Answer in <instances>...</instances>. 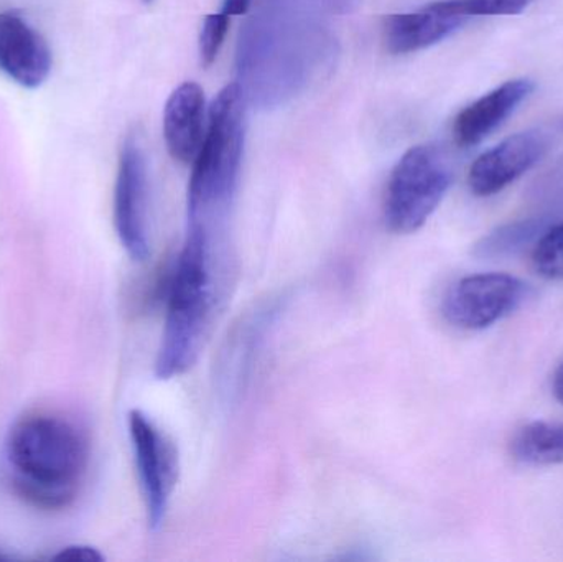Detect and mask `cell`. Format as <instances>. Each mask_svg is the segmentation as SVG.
<instances>
[{
  "mask_svg": "<svg viewBox=\"0 0 563 562\" xmlns=\"http://www.w3.org/2000/svg\"><path fill=\"white\" fill-rule=\"evenodd\" d=\"M52 560L59 562H102L104 557L99 553V550L88 547V544H71V547L59 550Z\"/></svg>",
  "mask_w": 563,
  "mask_h": 562,
  "instance_id": "cell-18",
  "label": "cell"
},
{
  "mask_svg": "<svg viewBox=\"0 0 563 562\" xmlns=\"http://www.w3.org/2000/svg\"><path fill=\"white\" fill-rule=\"evenodd\" d=\"M552 389H554L555 398L563 405V362L554 373V382H552Z\"/></svg>",
  "mask_w": 563,
  "mask_h": 562,
  "instance_id": "cell-20",
  "label": "cell"
},
{
  "mask_svg": "<svg viewBox=\"0 0 563 562\" xmlns=\"http://www.w3.org/2000/svg\"><path fill=\"white\" fill-rule=\"evenodd\" d=\"M548 151L542 132L526 131L505 139L473 162L468 174L470 190L476 197H492L531 170Z\"/></svg>",
  "mask_w": 563,
  "mask_h": 562,
  "instance_id": "cell-8",
  "label": "cell"
},
{
  "mask_svg": "<svg viewBox=\"0 0 563 562\" xmlns=\"http://www.w3.org/2000/svg\"><path fill=\"white\" fill-rule=\"evenodd\" d=\"M251 2L253 0H224L223 9L221 10L227 12L228 15H243L250 9Z\"/></svg>",
  "mask_w": 563,
  "mask_h": 562,
  "instance_id": "cell-19",
  "label": "cell"
},
{
  "mask_svg": "<svg viewBox=\"0 0 563 562\" xmlns=\"http://www.w3.org/2000/svg\"><path fill=\"white\" fill-rule=\"evenodd\" d=\"M205 91L198 82L178 86L164 111V139L168 154L180 164H194L205 137Z\"/></svg>",
  "mask_w": 563,
  "mask_h": 562,
  "instance_id": "cell-12",
  "label": "cell"
},
{
  "mask_svg": "<svg viewBox=\"0 0 563 562\" xmlns=\"http://www.w3.org/2000/svg\"><path fill=\"white\" fill-rule=\"evenodd\" d=\"M515 461L525 465H555L563 462V422H531L511 441Z\"/></svg>",
  "mask_w": 563,
  "mask_h": 562,
  "instance_id": "cell-13",
  "label": "cell"
},
{
  "mask_svg": "<svg viewBox=\"0 0 563 562\" xmlns=\"http://www.w3.org/2000/svg\"><path fill=\"white\" fill-rule=\"evenodd\" d=\"M534 0H456L465 15H518Z\"/></svg>",
  "mask_w": 563,
  "mask_h": 562,
  "instance_id": "cell-17",
  "label": "cell"
},
{
  "mask_svg": "<svg viewBox=\"0 0 563 562\" xmlns=\"http://www.w3.org/2000/svg\"><path fill=\"white\" fill-rule=\"evenodd\" d=\"M452 180V161L445 148L435 144L410 147L387 181L386 227L396 234L419 231L442 203Z\"/></svg>",
  "mask_w": 563,
  "mask_h": 562,
  "instance_id": "cell-4",
  "label": "cell"
},
{
  "mask_svg": "<svg viewBox=\"0 0 563 562\" xmlns=\"http://www.w3.org/2000/svg\"><path fill=\"white\" fill-rule=\"evenodd\" d=\"M231 15L227 12L210 13L205 19L200 33V58L201 65L211 66L220 55L221 46L230 30Z\"/></svg>",
  "mask_w": 563,
  "mask_h": 562,
  "instance_id": "cell-16",
  "label": "cell"
},
{
  "mask_svg": "<svg viewBox=\"0 0 563 562\" xmlns=\"http://www.w3.org/2000/svg\"><path fill=\"white\" fill-rule=\"evenodd\" d=\"M46 40L12 10L0 12V71L23 88L42 86L52 71Z\"/></svg>",
  "mask_w": 563,
  "mask_h": 562,
  "instance_id": "cell-9",
  "label": "cell"
},
{
  "mask_svg": "<svg viewBox=\"0 0 563 562\" xmlns=\"http://www.w3.org/2000/svg\"><path fill=\"white\" fill-rule=\"evenodd\" d=\"M528 294V284L511 274H473L450 287L442 313L456 329L485 330L519 309Z\"/></svg>",
  "mask_w": 563,
  "mask_h": 562,
  "instance_id": "cell-5",
  "label": "cell"
},
{
  "mask_svg": "<svg viewBox=\"0 0 563 562\" xmlns=\"http://www.w3.org/2000/svg\"><path fill=\"white\" fill-rule=\"evenodd\" d=\"M220 269L213 231L190 224L165 289L167 313L155 360L158 379L185 375L200 359L223 296Z\"/></svg>",
  "mask_w": 563,
  "mask_h": 562,
  "instance_id": "cell-1",
  "label": "cell"
},
{
  "mask_svg": "<svg viewBox=\"0 0 563 562\" xmlns=\"http://www.w3.org/2000/svg\"><path fill=\"white\" fill-rule=\"evenodd\" d=\"M534 91L531 79H511L466 106L453 122L456 144L472 147L496 131Z\"/></svg>",
  "mask_w": 563,
  "mask_h": 562,
  "instance_id": "cell-11",
  "label": "cell"
},
{
  "mask_svg": "<svg viewBox=\"0 0 563 562\" xmlns=\"http://www.w3.org/2000/svg\"><path fill=\"white\" fill-rule=\"evenodd\" d=\"M114 227L119 241L132 261L151 254L147 227V167L134 139L122 145L114 188Z\"/></svg>",
  "mask_w": 563,
  "mask_h": 562,
  "instance_id": "cell-7",
  "label": "cell"
},
{
  "mask_svg": "<svg viewBox=\"0 0 563 562\" xmlns=\"http://www.w3.org/2000/svg\"><path fill=\"white\" fill-rule=\"evenodd\" d=\"M468 19L456 0H439L416 12L390 15L384 25V40L390 53L407 55L442 42Z\"/></svg>",
  "mask_w": 563,
  "mask_h": 562,
  "instance_id": "cell-10",
  "label": "cell"
},
{
  "mask_svg": "<svg viewBox=\"0 0 563 562\" xmlns=\"http://www.w3.org/2000/svg\"><path fill=\"white\" fill-rule=\"evenodd\" d=\"M145 2H152V0H145Z\"/></svg>",
  "mask_w": 563,
  "mask_h": 562,
  "instance_id": "cell-21",
  "label": "cell"
},
{
  "mask_svg": "<svg viewBox=\"0 0 563 562\" xmlns=\"http://www.w3.org/2000/svg\"><path fill=\"white\" fill-rule=\"evenodd\" d=\"M244 151V109L241 88L224 86L208 112L203 144L188 181V221L213 231L230 210L240 184Z\"/></svg>",
  "mask_w": 563,
  "mask_h": 562,
  "instance_id": "cell-3",
  "label": "cell"
},
{
  "mask_svg": "<svg viewBox=\"0 0 563 562\" xmlns=\"http://www.w3.org/2000/svg\"><path fill=\"white\" fill-rule=\"evenodd\" d=\"M5 458L20 497L43 510L68 507L88 465V441L68 419L33 415L10 428Z\"/></svg>",
  "mask_w": 563,
  "mask_h": 562,
  "instance_id": "cell-2",
  "label": "cell"
},
{
  "mask_svg": "<svg viewBox=\"0 0 563 562\" xmlns=\"http://www.w3.org/2000/svg\"><path fill=\"white\" fill-rule=\"evenodd\" d=\"M129 434L151 530H161L178 481V451L142 411L129 412Z\"/></svg>",
  "mask_w": 563,
  "mask_h": 562,
  "instance_id": "cell-6",
  "label": "cell"
},
{
  "mask_svg": "<svg viewBox=\"0 0 563 562\" xmlns=\"http://www.w3.org/2000/svg\"><path fill=\"white\" fill-rule=\"evenodd\" d=\"M541 227L534 221H522V223L509 224L499 228L495 233L486 236L476 247L479 256H503L521 250L526 244L531 243L532 238L538 236Z\"/></svg>",
  "mask_w": 563,
  "mask_h": 562,
  "instance_id": "cell-15",
  "label": "cell"
},
{
  "mask_svg": "<svg viewBox=\"0 0 563 562\" xmlns=\"http://www.w3.org/2000/svg\"><path fill=\"white\" fill-rule=\"evenodd\" d=\"M532 266L548 280H563V223L549 228L532 250Z\"/></svg>",
  "mask_w": 563,
  "mask_h": 562,
  "instance_id": "cell-14",
  "label": "cell"
}]
</instances>
